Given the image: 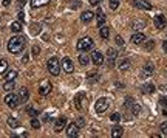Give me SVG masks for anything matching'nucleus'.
I'll return each mask as SVG.
<instances>
[{
	"label": "nucleus",
	"instance_id": "obj_9",
	"mask_svg": "<svg viewBox=\"0 0 167 138\" xmlns=\"http://www.w3.org/2000/svg\"><path fill=\"white\" fill-rule=\"evenodd\" d=\"M51 90H53V85H51V82H50V81H44V82L40 84V87H39V93H40L42 96L48 95Z\"/></svg>",
	"mask_w": 167,
	"mask_h": 138
},
{
	"label": "nucleus",
	"instance_id": "obj_25",
	"mask_svg": "<svg viewBox=\"0 0 167 138\" xmlns=\"http://www.w3.org/2000/svg\"><path fill=\"white\" fill-rule=\"evenodd\" d=\"M17 70H10V71H6V76H5V79L6 81H14L16 78H17Z\"/></svg>",
	"mask_w": 167,
	"mask_h": 138
},
{
	"label": "nucleus",
	"instance_id": "obj_15",
	"mask_svg": "<svg viewBox=\"0 0 167 138\" xmlns=\"http://www.w3.org/2000/svg\"><path fill=\"white\" fill-rule=\"evenodd\" d=\"M107 58H108V65H113L115 59L118 58V53H116V50H113V48H108V50H107Z\"/></svg>",
	"mask_w": 167,
	"mask_h": 138
},
{
	"label": "nucleus",
	"instance_id": "obj_27",
	"mask_svg": "<svg viewBox=\"0 0 167 138\" xmlns=\"http://www.w3.org/2000/svg\"><path fill=\"white\" fill-rule=\"evenodd\" d=\"M6 123H8V126H10L11 129H17V127H19V121H17L14 116H10Z\"/></svg>",
	"mask_w": 167,
	"mask_h": 138
},
{
	"label": "nucleus",
	"instance_id": "obj_41",
	"mask_svg": "<svg viewBox=\"0 0 167 138\" xmlns=\"http://www.w3.org/2000/svg\"><path fill=\"white\" fill-rule=\"evenodd\" d=\"M76 124H77L79 127H84V124H85V119H84V116H79V118H77V121H76Z\"/></svg>",
	"mask_w": 167,
	"mask_h": 138
},
{
	"label": "nucleus",
	"instance_id": "obj_49",
	"mask_svg": "<svg viewBox=\"0 0 167 138\" xmlns=\"http://www.w3.org/2000/svg\"><path fill=\"white\" fill-rule=\"evenodd\" d=\"M48 121H51V116H44V123H48Z\"/></svg>",
	"mask_w": 167,
	"mask_h": 138
},
{
	"label": "nucleus",
	"instance_id": "obj_48",
	"mask_svg": "<svg viewBox=\"0 0 167 138\" xmlns=\"http://www.w3.org/2000/svg\"><path fill=\"white\" fill-rule=\"evenodd\" d=\"M17 17H19V20H20V22H23V13H19V16H17Z\"/></svg>",
	"mask_w": 167,
	"mask_h": 138
},
{
	"label": "nucleus",
	"instance_id": "obj_50",
	"mask_svg": "<svg viewBox=\"0 0 167 138\" xmlns=\"http://www.w3.org/2000/svg\"><path fill=\"white\" fill-rule=\"evenodd\" d=\"M11 3V0H3V6H8Z\"/></svg>",
	"mask_w": 167,
	"mask_h": 138
},
{
	"label": "nucleus",
	"instance_id": "obj_39",
	"mask_svg": "<svg viewBox=\"0 0 167 138\" xmlns=\"http://www.w3.org/2000/svg\"><path fill=\"white\" fill-rule=\"evenodd\" d=\"M40 53V48H39V45H33V48H31V54L33 56H37Z\"/></svg>",
	"mask_w": 167,
	"mask_h": 138
},
{
	"label": "nucleus",
	"instance_id": "obj_21",
	"mask_svg": "<svg viewBox=\"0 0 167 138\" xmlns=\"http://www.w3.org/2000/svg\"><path fill=\"white\" fill-rule=\"evenodd\" d=\"M124 133V129L121 127V126H115L113 129H111V136L113 138H118V136H121Z\"/></svg>",
	"mask_w": 167,
	"mask_h": 138
},
{
	"label": "nucleus",
	"instance_id": "obj_24",
	"mask_svg": "<svg viewBox=\"0 0 167 138\" xmlns=\"http://www.w3.org/2000/svg\"><path fill=\"white\" fill-rule=\"evenodd\" d=\"M141 92H142V93H153V92H155V85H153V84H144V85L141 87Z\"/></svg>",
	"mask_w": 167,
	"mask_h": 138
},
{
	"label": "nucleus",
	"instance_id": "obj_2",
	"mask_svg": "<svg viewBox=\"0 0 167 138\" xmlns=\"http://www.w3.org/2000/svg\"><path fill=\"white\" fill-rule=\"evenodd\" d=\"M61 67H62V64H59V59H57L56 56L50 58L48 62H47V68H48V71H50L53 76H57V75L61 73Z\"/></svg>",
	"mask_w": 167,
	"mask_h": 138
},
{
	"label": "nucleus",
	"instance_id": "obj_8",
	"mask_svg": "<svg viewBox=\"0 0 167 138\" xmlns=\"http://www.w3.org/2000/svg\"><path fill=\"white\" fill-rule=\"evenodd\" d=\"M91 61H93V64H94L96 67H99V65L104 64V54H102L101 51H93V53H91Z\"/></svg>",
	"mask_w": 167,
	"mask_h": 138
},
{
	"label": "nucleus",
	"instance_id": "obj_13",
	"mask_svg": "<svg viewBox=\"0 0 167 138\" xmlns=\"http://www.w3.org/2000/svg\"><path fill=\"white\" fill-rule=\"evenodd\" d=\"M65 127H67V119H65V116H61L59 119H56V123H54V130H56V132H62Z\"/></svg>",
	"mask_w": 167,
	"mask_h": 138
},
{
	"label": "nucleus",
	"instance_id": "obj_34",
	"mask_svg": "<svg viewBox=\"0 0 167 138\" xmlns=\"http://www.w3.org/2000/svg\"><path fill=\"white\" fill-rule=\"evenodd\" d=\"M110 119H111L113 123H118V121H121V113H118V112H115V113H111V116H110Z\"/></svg>",
	"mask_w": 167,
	"mask_h": 138
},
{
	"label": "nucleus",
	"instance_id": "obj_47",
	"mask_svg": "<svg viewBox=\"0 0 167 138\" xmlns=\"http://www.w3.org/2000/svg\"><path fill=\"white\" fill-rule=\"evenodd\" d=\"M162 48H164V51L167 53V41H164V42H162Z\"/></svg>",
	"mask_w": 167,
	"mask_h": 138
},
{
	"label": "nucleus",
	"instance_id": "obj_5",
	"mask_svg": "<svg viewBox=\"0 0 167 138\" xmlns=\"http://www.w3.org/2000/svg\"><path fill=\"white\" fill-rule=\"evenodd\" d=\"M107 109H108V99L107 98H99L94 104V110L98 113H104Z\"/></svg>",
	"mask_w": 167,
	"mask_h": 138
},
{
	"label": "nucleus",
	"instance_id": "obj_26",
	"mask_svg": "<svg viewBox=\"0 0 167 138\" xmlns=\"http://www.w3.org/2000/svg\"><path fill=\"white\" fill-rule=\"evenodd\" d=\"M88 62H90V58H88V54H79V64H81L82 67L88 65Z\"/></svg>",
	"mask_w": 167,
	"mask_h": 138
},
{
	"label": "nucleus",
	"instance_id": "obj_20",
	"mask_svg": "<svg viewBox=\"0 0 167 138\" xmlns=\"http://www.w3.org/2000/svg\"><path fill=\"white\" fill-rule=\"evenodd\" d=\"M74 104H76V109L77 110H82V104H84V95L82 93H77L76 95V99H74Z\"/></svg>",
	"mask_w": 167,
	"mask_h": 138
},
{
	"label": "nucleus",
	"instance_id": "obj_36",
	"mask_svg": "<svg viewBox=\"0 0 167 138\" xmlns=\"http://www.w3.org/2000/svg\"><path fill=\"white\" fill-rule=\"evenodd\" d=\"M27 113L31 115V116H37V115H39V110H36V109H33V107H28V109H27Z\"/></svg>",
	"mask_w": 167,
	"mask_h": 138
},
{
	"label": "nucleus",
	"instance_id": "obj_11",
	"mask_svg": "<svg viewBox=\"0 0 167 138\" xmlns=\"http://www.w3.org/2000/svg\"><path fill=\"white\" fill-rule=\"evenodd\" d=\"M62 68H64L67 73H73V70H74L73 61H71L70 58H64V59H62Z\"/></svg>",
	"mask_w": 167,
	"mask_h": 138
},
{
	"label": "nucleus",
	"instance_id": "obj_30",
	"mask_svg": "<svg viewBox=\"0 0 167 138\" xmlns=\"http://www.w3.org/2000/svg\"><path fill=\"white\" fill-rule=\"evenodd\" d=\"M3 88H5V92H11L14 88V81H5Z\"/></svg>",
	"mask_w": 167,
	"mask_h": 138
},
{
	"label": "nucleus",
	"instance_id": "obj_19",
	"mask_svg": "<svg viewBox=\"0 0 167 138\" xmlns=\"http://www.w3.org/2000/svg\"><path fill=\"white\" fill-rule=\"evenodd\" d=\"M130 65H132V62H130V59H122V61H119V64H118V67H119V70H122V71H125V70H128V68H130Z\"/></svg>",
	"mask_w": 167,
	"mask_h": 138
},
{
	"label": "nucleus",
	"instance_id": "obj_4",
	"mask_svg": "<svg viewBox=\"0 0 167 138\" xmlns=\"http://www.w3.org/2000/svg\"><path fill=\"white\" fill-rule=\"evenodd\" d=\"M19 102H20V99H19V95L8 93V95L5 96V104H6L8 107H11V109H16V107L19 106Z\"/></svg>",
	"mask_w": 167,
	"mask_h": 138
},
{
	"label": "nucleus",
	"instance_id": "obj_35",
	"mask_svg": "<svg viewBox=\"0 0 167 138\" xmlns=\"http://www.w3.org/2000/svg\"><path fill=\"white\" fill-rule=\"evenodd\" d=\"M31 127H33V129H39V127H40V121H39L36 116L31 119Z\"/></svg>",
	"mask_w": 167,
	"mask_h": 138
},
{
	"label": "nucleus",
	"instance_id": "obj_17",
	"mask_svg": "<svg viewBox=\"0 0 167 138\" xmlns=\"http://www.w3.org/2000/svg\"><path fill=\"white\" fill-rule=\"evenodd\" d=\"M51 0H30V5L33 8H39V6H44V5H48Z\"/></svg>",
	"mask_w": 167,
	"mask_h": 138
},
{
	"label": "nucleus",
	"instance_id": "obj_10",
	"mask_svg": "<svg viewBox=\"0 0 167 138\" xmlns=\"http://www.w3.org/2000/svg\"><path fill=\"white\" fill-rule=\"evenodd\" d=\"M165 25H167V20H165V17H164L162 14L155 16V27H156L158 30H164Z\"/></svg>",
	"mask_w": 167,
	"mask_h": 138
},
{
	"label": "nucleus",
	"instance_id": "obj_1",
	"mask_svg": "<svg viewBox=\"0 0 167 138\" xmlns=\"http://www.w3.org/2000/svg\"><path fill=\"white\" fill-rule=\"evenodd\" d=\"M27 45V39L23 36H14L8 42V51L13 54H20Z\"/></svg>",
	"mask_w": 167,
	"mask_h": 138
},
{
	"label": "nucleus",
	"instance_id": "obj_40",
	"mask_svg": "<svg viewBox=\"0 0 167 138\" xmlns=\"http://www.w3.org/2000/svg\"><path fill=\"white\" fill-rule=\"evenodd\" d=\"M159 130H161V133H162V135H167V121H165V123H162V124L159 126Z\"/></svg>",
	"mask_w": 167,
	"mask_h": 138
},
{
	"label": "nucleus",
	"instance_id": "obj_44",
	"mask_svg": "<svg viewBox=\"0 0 167 138\" xmlns=\"http://www.w3.org/2000/svg\"><path fill=\"white\" fill-rule=\"evenodd\" d=\"M153 47H155V42H153V41H148L147 45H145V50H152Z\"/></svg>",
	"mask_w": 167,
	"mask_h": 138
},
{
	"label": "nucleus",
	"instance_id": "obj_23",
	"mask_svg": "<svg viewBox=\"0 0 167 138\" xmlns=\"http://www.w3.org/2000/svg\"><path fill=\"white\" fill-rule=\"evenodd\" d=\"M99 34H101V37L102 39H108V36H110V28L108 27H101V30H99Z\"/></svg>",
	"mask_w": 167,
	"mask_h": 138
},
{
	"label": "nucleus",
	"instance_id": "obj_38",
	"mask_svg": "<svg viewBox=\"0 0 167 138\" xmlns=\"http://www.w3.org/2000/svg\"><path fill=\"white\" fill-rule=\"evenodd\" d=\"M139 112H141V107H139V104H133V107H132V113L136 116Z\"/></svg>",
	"mask_w": 167,
	"mask_h": 138
},
{
	"label": "nucleus",
	"instance_id": "obj_6",
	"mask_svg": "<svg viewBox=\"0 0 167 138\" xmlns=\"http://www.w3.org/2000/svg\"><path fill=\"white\" fill-rule=\"evenodd\" d=\"M133 6L138 8V10H144V11L152 10V5H150V2H147V0H133Z\"/></svg>",
	"mask_w": 167,
	"mask_h": 138
},
{
	"label": "nucleus",
	"instance_id": "obj_32",
	"mask_svg": "<svg viewBox=\"0 0 167 138\" xmlns=\"http://www.w3.org/2000/svg\"><path fill=\"white\" fill-rule=\"evenodd\" d=\"M145 27V22L144 20H139V22H133V30H142Z\"/></svg>",
	"mask_w": 167,
	"mask_h": 138
},
{
	"label": "nucleus",
	"instance_id": "obj_37",
	"mask_svg": "<svg viewBox=\"0 0 167 138\" xmlns=\"http://www.w3.org/2000/svg\"><path fill=\"white\" fill-rule=\"evenodd\" d=\"M119 2H121V0H110V8H111V10H118Z\"/></svg>",
	"mask_w": 167,
	"mask_h": 138
},
{
	"label": "nucleus",
	"instance_id": "obj_33",
	"mask_svg": "<svg viewBox=\"0 0 167 138\" xmlns=\"http://www.w3.org/2000/svg\"><path fill=\"white\" fill-rule=\"evenodd\" d=\"M88 81H91V82H94V81H99V75L98 73H88Z\"/></svg>",
	"mask_w": 167,
	"mask_h": 138
},
{
	"label": "nucleus",
	"instance_id": "obj_18",
	"mask_svg": "<svg viewBox=\"0 0 167 138\" xmlns=\"http://www.w3.org/2000/svg\"><path fill=\"white\" fill-rule=\"evenodd\" d=\"M93 17H94V14H93L91 11H84V13H82V16H81V19H82V22H84V24L91 22V20H93Z\"/></svg>",
	"mask_w": 167,
	"mask_h": 138
},
{
	"label": "nucleus",
	"instance_id": "obj_46",
	"mask_svg": "<svg viewBox=\"0 0 167 138\" xmlns=\"http://www.w3.org/2000/svg\"><path fill=\"white\" fill-rule=\"evenodd\" d=\"M25 2H27V0H17V5H19V6H23Z\"/></svg>",
	"mask_w": 167,
	"mask_h": 138
},
{
	"label": "nucleus",
	"instance_id": "obj_43",
	"mask_svg": "<svg viewBox=\"0 0 167 138\" xmlns=\"http://www.w3.org/2000/svg\"><path fill=\"white\" fill-rule=\"evenodd\" d=\"M115 41H116V44H118V45H121V47L124 45V39H122L121 36H116V39H115Z\"/></svg>",
	"mask_w": 167,
	"mask_h": 138
},
{
	"label": "nucleus",
	"instance_id": "obj_45",
	"mask_svg": "<svg viewBox=\"0 0 167 138\" xmlns=\"http://www.w3.org/2000/svg\"><path fill=\"white\" fill-rule=\"evenodd\" d=\"M88 2H90V5H94L96 6V5H99L102 2V0H88Z\"/></svg>",
	"mask_w": 167,
	"mask_h": 138
},
{
	"label": "nucleus",
	"instance_id": "obj_16",
	"mask_svg": "<svg viewBox=\"0 0 167 138\" xmlns=\"http://www.w3.org/2000/svg\"><path fill=\"white\" fill-rule=\"evenodd\" d=\"M28 98H30V92H28V88H27V87L20 88V92H19V99H20L22 102H27Z\"/></svg>",
	"mask_w": 167,
	"mask_h": 138
},
{
	"label": "nucleus",
	"instance_id": "obj_29",
	"mask_svg": "<svg viewBox=\"0 0 167 138\" xmlns=\"http://www.w3.org/2000/svg\"><path fill=\"white\" fill-rule=\"evenodd\" d=\"M153 70H155V68H153V65H152V64H145V65H144L142 73H144V75H152V73H153Z\"/></svg>",
	"mask_w": 167,
	"mask_h": 138
},
{
	"label": "nucleus",
	"instance_id": "obj_42",
	"mask_svg": "<svg viewBox=\"0 0 167 138\" xmlns=\"http://www.w3.org/2000/svg\"><path fill=\"white\" fill-rule=\"evenodd\" d=\"M159 104H161L164 109H167V98H165V96H162V98L159 99Z\"/></svg>",
	"mask_w": 167,
	"mask_h": 138
},
{
	"label": "nucleus",
	"instance_id": "obj_7",
	"mask_svg": "<svg viewBox=\"0 0 167 138\" xmlns=\"http://www.w3.org/2000/svg\"><path fill=\"white\" fill-rule=\"evenodd\" d=\"M79 129H81V127H79L76 123H70V124L65 127L68 136H77V135H79Z\"/></svg>",
	"mask_w": 167,
	"mask_h": 138
},
{
	"label": "nucleus",
	"instance_id": "obj_28",
	"mask_svg": "<svg viewBox=\"0 0 167 138\" xmlns=\"http://www.w3.org/2000/svg\"><path fill=\"white\" fill-rule=\"evenodd\" d=\"M8 71V62L6 59H0V75H3Z\"/></svg>",
	"mask_w": 167,
	"mask_h": 138
},
{
	"label": "nucleus",
	"instance_id": "obj_3",
	"mask_svg": "<svg viewBox=\"0 0 167 138\" xmlns=\"http://www.w3.org/2000/svg\"><path fill=\"white\" fill-rule=\"evenodd\" d=\"M93 39L91 37H88V36H85V37H82V39H79L77 41V45H76V48L79 50V51H87V50H90V48H93Z\"/></svg>",
	"mask_w": 167,
	"mask_h": 138
},
{
	"label": "nucleus",
	"instance_id": "obj_31",
	"mask_svg": "<svg viewBox=\"0 0 167 138\" xmlns=\"http://www.w3.org/2000/svg\"><path fill=\"white\" fill-rule=\"evenodd\" d=\"M31 34H34V36H37L39 33H40V25H37V24H33L31 25Z\"/></svg>",
	"mask_w": 167,
	"mask_h": 138
},
{
	"label": "nucleus",
	"instance_id": "obj_12",
	"mask_svg": "<svg viewBox=\"0 0 167 138\" xmlns=\"http://www.w3.org/2000/svg\"><path fill=\"white\" fill-rule=\"evenodd\" d=\"M130 41H132L135 45H141V44L145 42V36H144L142 33H135V34H132Z\"/></svg>",
	"mask_w": 167,
	"mask_h": 138
},
{
	"label": "nucleus",
	"instance_id": "obj_14",
	"mask_svg": "<svg viewBox=\"0 0 167 138\" xmlns=\"http://www.w3.org/2000/svg\"><path fill=\"white\" fill-rule=\"evenodd\" d=\"M96 24L99 27H102L105 24V14H104V11L101 8H98V11H96Z\"/></svg>",
	"mask_w": 167,
	"mask_h": 138
},
{
	"label": "nucleus",
	"instance_id": "obj_22",
	"mask_svg": "<svg viewBox=\"0 0 167 138\" xmlns=\"http://www.w3.org/2000/svg\"><path fill=\"white\" fill-rule=\"evenodd\" d=\"M11 31H13V33H20V31H22V22H20V20L13 22V24H11Z\"/></svg>",
	"mask_w": 167,
	"mask_h": 138
}]
</instances>
